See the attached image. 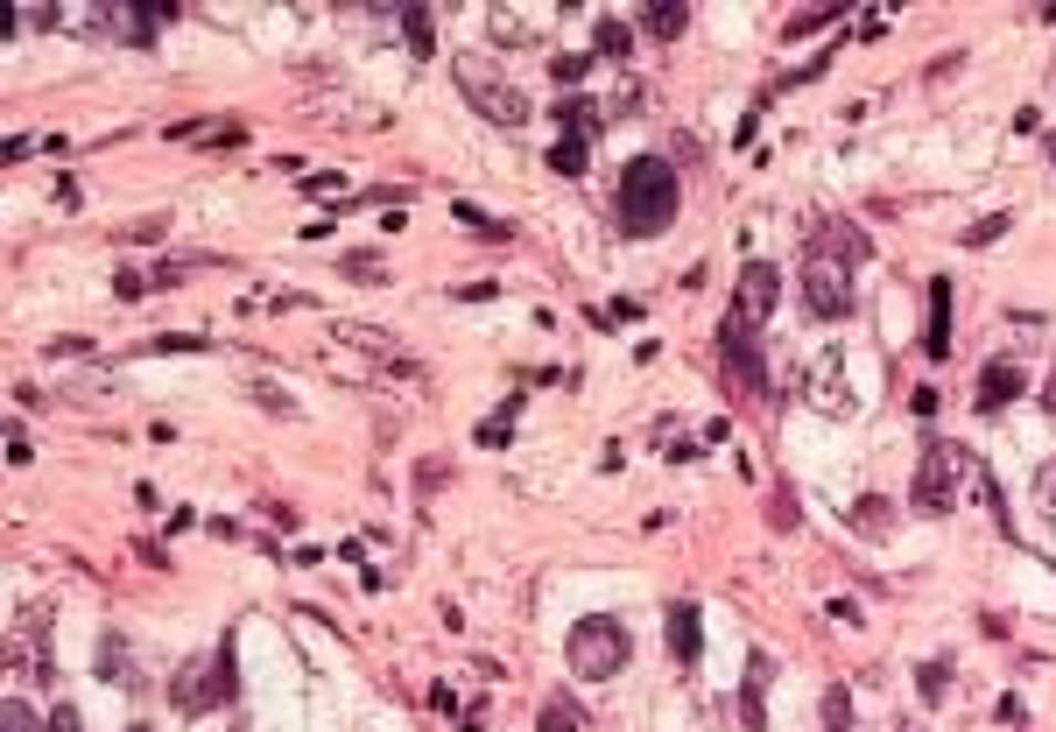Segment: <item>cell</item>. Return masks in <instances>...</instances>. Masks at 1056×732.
I'll return each instance as SVG.
<instances>
[{
  "label": "cell",
  "instance_id": "obj_36",
  "mask_svg": "<svg viewBox=\"0 0 1056 732\" xmlns=\"http://www.w3.org/2000/svg\"><path fill=\"white\" fill-rule=\"evenodd\" d=\"M1007 233V211L1001 219H979V226H965V247H986V240H1001Z\"/></svg>",
  "mask_w": 1056,
  "mask_h": 732
},
{
  "label": "cell",
  "instance_id": "obj_1",
  "mask_svg": "<svg viewBox=\"0 0 1056 732\" xmlns=\"http://www.w3.org/2000/svg\"><path fill=\"white\" fill-rule=\"evenodd\" d=\"M677 205H683V184H677V169H669L662 156H634V163L620 169V190H613L620 233H634V240L662 233V226L677 219Z\"/></svg>",
  "mask_w": 1056,
  "mask_h": 732
},
{
  "label": "cell",
  "instance_id": "obj_33",
  "mask_svg": "<svg viewBox=\"0 0 1056 732\" xmlns=\"http://www.w3.org/2000/svg\"><path fill=\"white\" fill-rule=\"evenodd\" d=\"M0 725H8V732H43V725H35V711H29L22 698H8V711H0Z\"/></svg>",
  "mask_w": 1056,
  "mask_h": 732
},
{
  "label": "cell",
  "instance_id": "obj_25",
  "mask_svg": "<svg viewBox=\"0 0 1056 732\" xmlns=\"http://www.w3.org/2000/svg\"><path fill=\"white\" fill-rule=\"evenodd\" d=\"M543 732H578V704H571V698H550V704H543Z\"/></svg>",
  "mask_w": 1056,
  "mask_h": 732
},
{
  "label": "cell",
  "instance_id": "obj_41",
  "mask_svg": "<svg viewBox=\"0 0 1056 732\" xmlns=\"http://www.w3.org/2000/svg\"><path fill=\"white\" fill-rule=\"evenodd\" d=\"M1043 409L1056 416V366H1049V380H1043Z\"/></svg>",
  "mask_w": 1056,
  "mask_h": 732
},
{
  "label": "cell",
  "instance_id": "obj_4",
  "mask_svg": "<svg viewBox=\"0 0 1056 732\" xmlns=\"http://www.w3.org/2000/svg\"><path fill=\"white\" fill-rule=\"evenodd\" d=\"M458 85H466V100L487 113V121H501V127H522L529 121V100H522V85L508 79L501 64H493V56H458Z\"/></svg>",
  "mask_w": 1056,
  "mask_h": 732
},
{
  "label": "cell",
  "instance_id": "obj_22",
  "mask_svg": "<svg viewBox=\"0 0 1056 732\" xmlns=\"http://www.w3.org/2000/svg\"><path fill=\"white\" fill-rule=\"evenodd\" d=\"M550 169H556V177H585V142H578V134H564V142L550 148Z\"/></svg>",
  "mask_w": 1056,
  "mask_h": 732
},
{
  "label": "cell",
  "instance_id": "obj_31",
  "mask_svg": "<svg viewBox=\"0 0 1056 732\" xmlns=\"http://www.w3.org/2000/svg\"><path fill=\"white\" fill-rule=\"evenodd\" d=\"M550 71H556V79H564V85H578L585 71H592V56H578V50H564V56H550Z\"/></svg>",
  "mask_w": 1056,
  "mask_h": 732
},
{
  "label": "cell",
  "instance_id": "obj_12",
  "mask_svg": "<svg viewBox=\"0 0 1056 732\" xmlns=\"http://www.w3.org/2000/svg\"><path fill=\"white\" fill-rule=\"evenodd\" d=\"M811 247H824V254H838V261H853V268L867 261V233H859L853 219H824L817 233H811Z\"/></svg>",
  "mask_w": 1056,
  "mask_h": 732
},
{
  "label": "cell",
  "instance_id": "obj_14",
  "mask_svg": "<svg viewBox=\"0 0 1056 732\" xmlns=\"http://www.w3.org/2000/svg\"><path fill=\"white\" fill-rule=\"evenodd\" d=\"M550 121L564 127V134H578V142H592V134H606L613 113H606V106H592V100H556V106H550Z\"/></svg>",
  "mask_w": 1056,
  "mask_h": 732
},
{
  "label": "cell",
  "instance_id": "obj_11",
  "mask_svg": "<svg viewBox=\"0 0 1056 732\" xmlns=\"http://www.w3.org/2000/svg\"><path fill=\"white\" fill-rule=\"evenodd\" d=\"M923 353L930 359H944L951 353V282L937 275L930 282V317H923Z\"/></svg>",
  "mask_w": 1056,
  "mask_h": 732
},
{
  "label": "cell",
  "instance_id": "obj_16",
  "mask_svg": "<svg viewBox=\"0 0 1056 732\" xmlns=\"http://www.w3.org/2000/svg\"><path fill=\"white\" fill-rule=\"evenodd\" d=\"M895 522H901V514H895V508H888V500H880V493L853 500V529H859V535H874V543H880V535H895Z\"/></svg>",
  "mask_w": 1056,
  "mask_h": 732
},
{
  "label": "cell",
  "instance_id": "obj_42",
  "mask_svg": "<svg viewBox=\"0 0 1056 732\" xmlns=\"http://www.w3.org/2000/svg\"><path fill=\"white\" fill-rule=\"evenodd\" d=\"M895 732H923V725H916V719H909V725H895Z\"/></svg>",
  "mask_w": 1056,
  "mask_h": 732
},
{
  "label": "cell",
  "instance_id": "obj_39",
  "mask_svg": "<svg viewBox=\"0 0 1056 732\" xmlns=\"http://www.w3.org/2000/svg\"><path fill=\"white\" fill-rule=\"evenodd\" d=\"M113 289H121V296L134 303V296H148V275H134V268H121V275H113Z\"/></svg>",
  "mask_w": 1056,
  "mask_h": 732
},
{
  "label": "cell",
  "instance_id": "obj_6",
  "mask_svg": "<svg viewBox=\"0 0 1056 732\" xmlns=\"http://www.w3.org/2000/svg\"><path fill=\"white\" fill-rule=\"evenodd\" d=\"M803 303H811V317H845V311L859 303L853 261H838V254H824V247H811V254H803Z\"/></svg>",
  "mask_w": 1056,
  "mask_h": 732
},
{
  "label": "cell",
  "instance_id": "obj_9",
  "mask_svg": "<svg viewBox=\"0 0 1056 732\" xmlns=\"http://www.w3.org/2000/svg\"><path fill=\"white\" fill-rule=\"evenodd\" d=\"M698 648H704V613L690 599H677V606H669V655L690 669V662H698Z\"/></svg>",
  "mask_w": 1056,
  "mask_h": 732
},
{
  "label": "cell",
  "instance_id": "obj_43",
  "mask_svg": "<svg viewBox=\"0 0 1056 732\" xmlns=\"http://www.w3.org/2000/svg\"><path fill=\"white\" fill-rule=\"evenodd\" d=\"M1049 163H1056V142H1049Z\"/></svg>",
  "mask_w": 1056,
  "mask_h": 732
},
{
  "label": "cell",
  "instance_id": "obj_29",
  "mask_svg": "<svg viewBox=\"0 0 1056 732\" xmlns=\"http://www.w3.org/2000/svg\"><path fill=\"white\" fill-rule=\"evenodd\" d=\"M824 64H832V50H817V56H811V64H796V71H782V79H775V92H790V85H811V79H817V71H824Z\"/></svg>",
  "mask_w": 1056,
  "mask_h": 732
},
{
  "label": "cell",
  "instance_id": "obj_27",
  "mask_svg": "<svg viewBox=\"0 0 1056 732\" xmlns=\"http://www.w3.org/2000/svg\"><path fill=\"white\" fill-rule=\"evenodd\" d=\"M845 8H811V14H790V22H782V35H811V29H824V22H838Z\"/></svg>",
  "mask_w": 1056,
  "mask_h": 732
},
{
  "label": "cell",
  "instance_id": "obj_8",
  "mask_svg": "<svg viewBox=\"0 0 1056 732\" xmlns=\"http://www.w3.org/2000/svg\"><path fill=\"white\" fill-rule=\"evenodd\" d=\"M1014 395H1022V366H1014V359H993L986 374H979V395H972V409H979V416H1001Z\"/></svg>",
  "mask_w": 1056,
  "mask_h": 732
},
{
  "label": "cell",
  "instance_id": "obj_18",
  "mask_svg": "<svg viewBox=\"0 0 1056 732\" xmlns=\"http://www.w3.org/2000/svg\"><path fill=\"white\" fill-rule=\"evenodd\" d=\"M683 22H690V14L677 8V0H648V8H641V29L656 35V43H669V35H683Z\"/></svg>",
  "mask_w": 1056,
  "mask_h": 732
},
{
  "label": "cell",
  "instance_id": "obj_45",
  "mask_svg": "<svg viewBox=\"0 0 1056 732\" xmlns=\"http://www.w3.org/2000/svg\"><path fill=\"white\" fill-rule=\"evenodd\" d=\"M240 732H247V725H240Z\"/></svg>",
  "mask_w": 1056,
  "mask_h": 732
},
{
  "label": "cell",
  "instance_id": "obj_32",
  "mask_svg": "<svg viewBox=\"0 0 1056 732\" xmlns=\"http://www.w3.org/2000/svg\"><path fill=\"white\" fill-rule=\"evenodd\" d=\"M493 43H535V29L514 22V14H493Z\"/></svg>",
  "mask_w": 1056,
  "mask_h": 732
},
{
  "label": "cell",
  "instance_id": "obj_3",
  "mask_svg": "<svg viewBox=\"0 0 1056 732\" xmlns=\"http://www.w3.org/2000/svg\"><path fill=\"white\" fill-rule=\"evenodd\" d=\"M564 655H571V677H592V683H599V677H620V669H627L634 641H627V627H620V620L592 613V620H578V627H571Z\"/></svg>",
  "mask_w": 1056,
  "mask_h": 732
},
{
  "label": "cell",
  "instance_id": "obj_28",
  "mask_svg": "<svg viewBox=\"0 0 1056 732\" xmlns=\"http://www.w3.org/2000/svg\"><path fill=\"white\" fill-rule=\"evenodd\" d=\"M767 522H775V529H796V493H790V487L767 493Z\"/></svg>",
  "mask_w": 1056,
  "mask_h": 732
},
{
  "label": "cell",
  "instance_id": "obj_5",
  "mask_svg": "<svg viewBox=\"0 0 1056 732\" xmlns=\"http://www.w3.org/2000/svg\"><path fill=\"white\" fill-rule=\"evenodd\" d=\"M775 268L767 261H746L740 268V282H733V303H725V317H719V332L725 338H754L767 317H775Z\"/></svg>",
  "mask_w": 1056,
  "mask_h": 732
},
{
  "label": "cell",
  "instance_id": "obj_17",
  "mask_svg": "<svg viewBox=\"0 0 1056 732\" xmlns=\"http://www.w3.org/2000/svg\"><path fill=\"white\" fill-rule=\"evenodd\" d=\"M100 669H106V683H121V690L142 683V677H134V662H127V641H121V634H100Z\"/></svg>",
  "mask_w": 1056,
  "mask_h": 732
},
{
  "label": "cell",
  "instance_id": "obj_40",
  "mask_svg": "<svg viewBox=\"0 0 1056 732\" xmlns=\"http://www.w3.org/2000/svg\"><path fill=\"white\" fill-rule=\"evenodd\" d=\"M50 732H79V711H71V704H56V711H50Z\"/></svg>",
  "mask_w": 1056,
  "mask_h": 732
},
{
  "label": "cell",
  "instance_id": "obj_44",
  "mask_svg": "<svg viewBox=\"0 0 1056 732\" xmlns=\"http://www.w3.org/2000/svg\"><path fill=\"white\" fill-rule=\"evenodd\" d=\"M127 732H148V725H127Z\"/></svg>",
  "mask_w": 1056,
  "mask_h": 732
},
{
  "label": "cell",
  "instance_id": "obj_35",
  "mask_svg": "<svg viewBox=\"0 0 1056 732\" xmlns=\"http://www.w3.org/2000/svg\"><path fill=\"white\" fill-rule=\"evenodd\" d=\"M169 233V219L156 211V219H134V226H121V240H163Z\"/></svg>",
  "mask_w": 1056,
  "mask_h": 732
},
{
  "label": "cell",
  "instance_id": "obj_20",
  "mask_svg": "<svg viewBox=\"0 0 1056 732\" xmlns=\"http://www.w3.org/2000/svg\"><path fill=\"white\" fill-rule=\"evenodd\" d=\"M592 43H599V56H606V64H620V56L634 50V35H627V22H613V14H599V29H592Z\"/></svg>",
  "mask_w": 1056,
  "mask_h": 732
},
{
  "label": "cell",
  "instance_id": "obj_15",
  "mask_svg": "<svg viewBox=\"0 0 1056 732\" xmlns=\"http://www.w3.org/2000/svg\"><path fill=\"white\" fill-rule=\"evenodd\" d=\"M761 690H767V655L754 648V655H746V690H740V719H746V732H761V725H767Z\"/></svg>",
  "mask_w": 1056,
  "mask_h": 732
},
{
  "label": "cell",
  "instance_id": "obj_2",
  "mask_svg": "<svg viewBox=\"0 0 1056 732\" xmlns=\"http://www.w3.org/2000/svg\"><path fill=\"white\" fill-rule=\"evenodd\" d=\"M965 479H979V458H972L965 445H944V437H930V445H923V466H916L909 508H916V514H951L958 493H965Z\"/></svg>",
  "mask_w": 1056,
  "mask_h": 732
},
{
  "label": "cell",
  "instance_id": "obj_30",
  "mask_svg": "<svg viewBox=\"0 0 1056 732\" xmlns=\"http://www.w3.org/2000/svg\"><path fill=\"white\" fill-rule=\"evenodd\" d=\"M211 338H190V332H163V338H148V353H205Z\"/></svg>",
  "mask_w": 1056,
  "mask_h": 732
},
{
  "label": "cell",
  "instance_id": "obj_34",
  "mask_svg": "<svg viewBox=\"0 0 1056 732\" xmlns=\"http://www.w3.org/2000/svg\"><path fill=\"white\" fill-rule=\"evenodd\" d=\"M345 275H367V282H388V268H380V254H345Z\"/></svg>",
  "mask_w": 1056,
  "mask_h": 732
},
{
  "label": "cell",
  "instance_id": "obj_7",
  "mask_svg": "<svg viewBox=\"0 0 1056 732\" xmlns=\"http://www.w3.org/2000/svg\"><path fill=\"white\" fill-rule=\"evenodd\" d=\"M169 704H177V719H205L211 704H233V698H226L219 662H211V655H190L177 677H169Z\"/></svg>",
  "mask_w": 1056,
  "mask_h": 732
},
{
  "label": "cell",
  "instance_id": "obj_26",
  "mask_svg": "<svg viewBox=\"0 0 1056 732\" xmlns=\"http://www.w3.org/2000/svg\"><path fill=\"white\" fill-rule=\"evenodd\" d=\"M458 219H466V226H472L479 240H508V233H514V226H501V219H487V211H479V205H458Z\"/></svg>",
  "mask_w": 1056,
  "mask_h": 732
},
{
  "label": "cell",
  "instance_id": "obj_19",
  "mask_svg": "<svg viewBox=\"0 0 1056 732\" xmlns=\"http://www.w3.org/2000/svg\"><path fill=\"white\" fill-rule=\"evenodd\" d=\"M401 35H409V56H437V22H430V8H401Z\"/></svg>",
  "mask_w": 1056,
  "mask_h": 732
},
{
  "label": "cell",
  "instance_id": "obj_23",
  "mask_svg": "<svg viewBox=\"0 0 1056 732\" xmlns=\"http://www.w3.org/2000/svg\"><path fill=\"white\" fill-rule=\"evenodd\" d=\"M916 690H923V704H944V690H951V662H923V669H916Z\"/></svg>",
  "mask_w": 1056,
  "mask_h": 732
},
{
  "label": "cell",
  "instance_id": "obj_10",
  "mask_svg": "<svg viewBox=\"0 0 1056 732\" xmlns=\"http://www.w3.org/2000/svg\"><path fill=\"white\" fill-rule=\"evenodd\" d=\"M100 29H113L121 43H156L163 8H100Z\"/></svg>",
  "mask_w": 1056,
  "mask_h": 732
},
{
  "label": "cell",
  "instance_id": "obj_21",
  "mask_svg": "<svg viewBox=\"0 0 1056 732\" xmlns=\"http://www.w3.org/2000/svg\"><path fill=\"white\" fill-rule=\"evenodd\" d=\"M824 732H853V690L845 683L824 690Z\"/></svg>",
  "mask_w": 1056,
  "mask_h": 732
},
{
  "label": "cell",
  "instance_id": "obj_24",
  "mask_svg": "<svg viewBox=\"0 0 1056 732\" xmlns=\"http://www.w3.org/2000/svg\"><path fill=\"white\" fill-rule=\"evenodd\" d=\"M514 409H522V395H508V409L493 416V422H479V445H508V430H514Z\"/></svg>",
  "mask_w": 1056,
  "mask_h": 732
},
{
  "label": "cell",
  "instance_id": "obj_37",
  "mask_svg": "<svg viewBox=\"0 0 1056 732\" xmlns=\"http://www.w3.org/2000/svg\"><path fill=\"white\" fill-rule=\"evenodd\" d=\"M1035 508H1043V514H1056V466H1043V472H1035Z\"/></svg>",
  "mask_w": 1056,
  "mask_h": 732
},
{
  "label": "cell",
  "instance_id": "obj_13",
  "mask_svg": "<svg viewBox=\"0 0 1056 732\" xmlns=\"http://www.w3.org/2000/svg\"><path fill=\"white\" fill-rule=\"evenodd\" d=\"M719 353H725V366H733V374L746 380V388H754V395H767V366H761V338H725V332H719Z\"/></svg>",
  "mask_w": 1056,
  "mask_h": 732
},
{
  "label": "cell",
  "instance_id": "obj_38",
  "mask_svg": "<svg viewBox=\"0 0 1056 732\" xmlns=\"http://www.w3.org/2000/svg\"><path fill=\"white\" fill-rule=\"evenodd\" d=\"M254 401H261V409H275V416H296V401H290V395H282V388H268V380H261V388H254Z\"/></svg>",
  "mask_w": 1056,
  "mask_h": 732
}]
</instances>
